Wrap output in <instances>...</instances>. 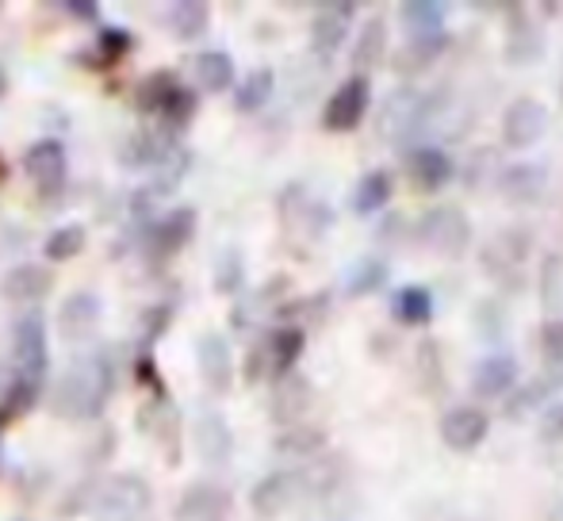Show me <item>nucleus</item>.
Listing matches in <instances>:
<instances>
[{
  "instance_id": "obj_1",
  "label": "nucleus",
  "mask_w": 563,
  "mask_h": 521,
  "mask_svg": "<svg viewBox=\"0 0 563 521\" xmlns=\"http://www.w3.org/2000/svg\"><path fill=\"white\" fill-rule=\"evenodd\" d=\"M108 391H112V376H108L104 361H81L62 376V384L51 395V407L62 418H92L100 414Z\"/></svg>"
},
{
  "instance_id": "obj_2",
  "label": "nucleus",
  "mask_w": 563,
  "mask_h": 521,
  "mask_svg": "<svg viewBox=\"0 0 563 521\" xmlns=\"http://www.w3.org/2000/svg\"><path fill=\"white\" fill-rule=\"evenodd\" d=\"M139 108L157 115V128L169 134L185 131L196 115V92L185 89L173 74H150L139 89Z\"/></svg>"
},
{
  "instance_id": "obj_3",
  "label": "nucleus",
  "mask_w": 563,
  "mask_h": 521,
  "mask_svg": "<svg viewBox=\"0 0 563 521\" xmlns=\"http://www.w3.org/2000/svg\"><path fill=\"white\" fill-rule=\"evenodd\" d=\"M307 345V334L299 326H276L268 337L253 345L250 361H245V380H284L296 368L299 353Z\"/></svg>"
},
{
  "instance_id": "obj_4",
  "label": "nucleus",
  "mask_w": 563,
  "mask_h": 521,
  "mask_svg": "<svg viewBox=\"0 0 563 521\" xmlns=\"http://www.w3.org/2000/svg\"><path fill=\"white\" fill-rule=\"evenodd\" d=\"M415 239L422 242L430 254L456 260V257H464L467 246H472V223H467V215L456 208V203H441V208L426 211L422 223L415 226Z\"/></svg>"
},
{
  "instance_id": "obj_5",
  "label": "nucleus",
  "mask_w": 563,
  "mask_h": 521,
  "mask_svg": "<svg viewBox=\"0 0 563 521\" xmlns=\"http://www.w3.org/2000/svg\"><path fill=\"white\" fill-rule=\"evenodd\" d=\"M150 507V487L139 476H115L100 484L92 514L100 521H139Z\"/></svg>"
},
{
  "instance_id": "obj_6",
  "label": "nucleus",
  "mask_w": 563,
  "mask_h": 521,
  "mask_svg": "<svg viewBox=\"0 0 563 521\" xmlns=\"http://www.w3.org/2000/svg\"><path fill=\"white\" fill-rule=\"evenodd\" d=\"M12 357L23 380H43L46 365H51V345H46V322L38 311H27L15 319L12 326Z\"/></svg>"
},
{
  "instance_id": "obj_7",
  "label": "nucleus",
  "mask_w": 563,
  "mask_h": 521,
  "mask_svg": "<svg viewBox=\"0 0 563 521\" xmlns=\"http://www.w3.org/2000/svg\"><path fill=\"white\" fill-rule=\"evenodd\" d=\"M529 250H533V239H529L521 226L498 231L495 239H487V246H483V268H487V276H495L498 284H514V288H518Z\"/></svg>"
},
{
  "instance_id": "obj_8",
  "label": "nucleus",
  "mask_w": 563,
  "mask_h": 521,
  "mask_svg": "<svg viewBox=\"0 0 563 521\" xmlns=\"http://www.w3.org/2000/svg\"><path fill=\"white\" fill-rule=\"evenodd\" d=\"M372 108V81L361 74H353L349 81H341L334 89V97L322 108V128L327 131H356L361 120Z\"/></svg>"
},
{
  "instance_id": "obj_9",
  "label": "nucleus",
  "mask_w": 563,
  "mask_h": 521,
  "mask_svg": "<svg viewBox=\"0 0 563 521\" xmlns=\"http://www.w3.org/2000/svg\"><path fill=\"white\" fill-rule=\"evenodd\" d=\"M23 169H27L31 185L38 188V192L46 196V200H54V196L66 188L69 180V157H66V146H62L58 138H43L35 142V146L23 154Z\"/></svg>"
},
{
  "instance_id": "obj_10",
  "label": "nucleus",
  "mask_w": 563,
  "mask_h": 521,
  "mask_svg": "<svg viewBox=\"0 0 563 521\" xmlns=\"http://www.w3.org/2000/svg\"><path fill=\"white\" fill-rule=\"evenodd\" d=\"M544 128H549V112L533 97L510 100V108L503 112V142L510 149H529L544 134Z\"/></svg>"
},
{
  "instance_id": "obj_11",
  "label": "nucleus",
  "mask_w": 563,
  "mask_h": 521,
  "mask_svg": "<svg viewBox=\"0 0 563 521\" xmlns=\"http://www.w3.org/2000/svg\"><path fill=\"white\" fill-rule=\"evenodd\" d=\"M441 441L452 448V453H472V448L483 445V437L490 433V414L479 407H452L441 414Z\"/></svg>"
},
{
  "instance_id": "obj_12",
  "label": "nucleus",
  "mask_w": 563,
  "mask_h": 521,
  "mask_svg": "<svg viewBox=\"0 0 563 521\" xmlns=\"http://www.w3.org/2000/svg\"><path fill=\"white\" fill-rule=\"evenodd\" d=\"M192 234H196V211L192 208H173L146 231V254L157 257V260L173 257L192 242Z\"/></svg>"
},
{
  "instance_id": "obj_13",
  "label": "nucleus",
  "mask_w": 563,
  "mask_h": 521,
  "mask_svg": "<svg viewBox=\"0 0 563 521\" xmlns=\"http://www.w3.org/2000/svg\"><path fill=\"white\" fill-rule=\"evenodd\" d=\"M230 518V491L219 484H192L177 502V514L173 521H227Z\"/></svg>"
},
{
  "instance_id": "obj_14",
  "label": "nucleus",
  "mask_w": 563,
  "mask_h": 521,
  "mask_svg": "<svg viewBox=\"0 0 563 521\" xmlns=\"http://www.w3.org/2000/svg\"><path fill=\"white\" fill-rule=\"evenodd\" d=\"M100 299L92 291H74V296L62 299L58 307V334L66 342H89L97 334V322H100Z\"/></svg>"
},
{
  "instance_id": "obj_15",
  "label": "nucleus",
  "mask_w": 563,
  "mask_h": 521,
  "mask_svg": "<svg viewBox=\"0 0 563 521\" xmlns=\"http://www.w3.org/2000/svg\"><path fill=\"white\" fill-rule=\"evenodd\" d=\"M356 4H322L311 20V46L319 58L338 54V46H345L349 27H353Z\"/></svg>"
},
{
  "instance_id": "obj_16",
  "label": "nucleus",
  "mask_w": 563,
  "mask_h": 521,
  "mask_svg": "<svg viewBox=\"0 0 563 521\" xmlns=\"http://www.w3.org/2000/svg\"><path fill=\"white\" fill-rule=\"evenodd\" d=\"M299 495H303V476H296V472H273V476H265L253 487L250 502L261 518H276V514H284Z\"/></svg>"
},
{
  "instance_id": "obj_17",
  "label": "nucleus",
  "mask_w": 563,
  "mask_h": 521,
  "mask_svg": "<svg viewBox=\"0 0 563 521\" xmlns=\"http://www.w3.org/2000/svg\"><path fill=\"white\" fill-rule=\"evenodd\" d=\"M426 112V97L418 89H395L391 97H387L384 104V115H379V134H387V138H407L410 131L418 128V120H422Z\"/></svg>"
},
{
  "instance_id": "obj_18",
  "label": "nucleus",
  "mask_w": 563,
  "mask_h": 521,
  "mask_svg": "<svg viewBox=\"0 0 563 521\" xmlns=\"http://www.w3.org/2000/svg\"><path fill=\"white\" fill-rule=\"evenodd\" d=\"M452 157L438 146H418L407 154V177L418 192H441L452 180Z\"/></svg>"
},
{
  "instance_id": "obj_19",
  "label": "nucleus",
  "mask_w": 563,
  "mask_h": 521,
  "mask_svg": "<svg viewBox=\"0 0 563 521\" xmlns=\"http://www.w3.org/2000/svg\"><path fill=\"white\" fill-rule=\"evenodd\" d=\"M518 388V361L510 353H490L472 368V391L479 399H503Z\"/></svg>"
},
{
  "instance_id": "obj_20",
  "label": "nucleus",
  "mask_w": 563,
  "mask_h": 521,
  "mask_svg": "<svg viewBox=\"0 0 563 521\" xmlns=\"http://www.w3.org/2000/svg\"><path fill=\"white\" fill-rule=\"evenodd\" d=\"M196 365H200V376L211 391H227L234 380V353H230L223 334H203L196 342Z\"/></svg>"
},
{
  "instance_id": "obj_21",
  "label": "nucleus",
  "mask_w": 563,
  "mask_h": 521,
  "mask_svg": "<svg viewBox=\"0 0 563 521\" xmlns=\"http://www.w3.org/2000/svg\"><path fill=\"white\" fill-rule=\"evenodd\" d=\"M188 77L200 92H227L234 89V58L227 51H200L188 58Z\"/></svg>"
},
{
  "instance_id": "obj_22",
  "label": "nucleus",
  "mask_w": 563,
  "mask_h": 521,
  "mask_svg": "<svg viewBox=\"0 0 563 521\" xmlns=\"http://www.w3.org/2000/svg\"><path fill=\"white\" fill-rule=\"evenodd\" d=\"M54 288V273L46 265H15L0 276V291L12 303H38Z\"/></svg>"
},
{
  "instance_id": "obj_23",
  "label": "nucleus",
  "mask_w": 563,
  "mask_h": 521,
  "mask_svg": "<svg viewBox=\"0 0 563 521\" xmlns=\"http://www.w3.org/2000/svg\"><path fill=\"white\" fill-rule=\"evenodd\" d=\"M544 180H549V173L541 165H529V162L506 165L498 173V192L506 196V203H533L544 192Z\"/></svg>"
},
{
  "instance_id": "obj_24",
  "label": "nucleus",
  "mask_w": 563,
  "mask_h": 521,
  "mask_svg": "<svg viewBox=\"0 0 563 521\" xmlns=\"http://www.w3.org/2000/svg\"><path fill=\"white\" fill-rule=\"evenodd\" d=\"M169 149H173V138H169V131L165 128H142V131H134L131 138H126V146H123V162L126 165H139V169H150V165H162L165 157H169Z\"/></svg>"
},
{
  "instance_id": "obj_25",
  "label": "nucleus",
  "mask_w": 563,
  "mask_h": 521,
  "mask_svg": "<svg viewBox=\"0 0 563 521\" xmlns=\"http://www.w3.org/2000/svg\"><path fill=\"white\" fill-rule=\"evenodd\" d=\"M196 437V453L203 456L208 464H223L230 461V448H234V437H230V425L223 422L219 414H200V422H196L192 430Z\"/></svg>"
},
{
  "instance_id": "obj_26",
  "label": "nucleus",
  "mask_w": 563,
  "mask_h": 521,
  "mask_svg": "<svg viewBox=\"0 0 563 521\" xmlns=\"http://www.w3.org/2000/svg\"><path fill=\"white\" fill-rule=\"evenodd\" d=\"M402 27H407L410 38H430V35H445V15L449 8L438 4V0H407L399 8Z\"/></svg>"
},
{
  "instance_id": "obj_27",
  "label": "nucleus",
  "mask_w": 563,
  "mask_h": 521,
  "mask_svg": "<svg viewBox=\"0 0 563 521\" xmlns=\"http://www.w3.org/2000/svg\"><path fill=\"white\" fill-rule=\"evenodd\" d=\"M449 46V35H430V38H407V46H399L395 51V69H399L402 77H415L422 74V69H430L433 62L445 54Z\"/></svg>"
},
{
  "instance_id": "obj_28",
  "label": "nucleus",
  "mask_w": 563,
  "mask_h": 521,
  "mask_svg": "<svg viewBox=\"0 0 563 521\" xmlns=\"http://www.w3.org/2000/svg\"><path fill=\"white\" fill-rule=\"evenodd\" d=\"M384 58H387V23L379 20V15H372V20L361 27V35H356V46H353V69L364 77L368 69H376Z\"/></svg>"
},
{
  "instance_id": "obj_29",
  "label": "nucleus",
  "mask_w": 563,
  "mask_h": 521,
  "mask_svg": "<svg viewBox=\"0 0 563 521\" xmlns=\"http://www.w3.org/2000/svg\"><path fill=\"white\" fill-rule=\"evenodd\" d=\"M387 200H391V177H387L384 169H372L356 180L353 196H349V208H353L356 215H376V211L387 208Z\"/></svg>"
},
{
  "instance_id": "obj_30",
  "label": "nucleus",
  "mask_w": 563,
  "mask_h": 521,
  "mask_svg": "<svg viewBox=\"0 0 563 521\" xmlns=\"http://www.w3.org/2000/svg\"><path fill=\"white\" fill-rule=\"evenodd\" d=\"M541 35H537L533 23L521 15V8H514V27L510 35H506V62L510 66H529V62L541 58Z\"/></svg>"
},
{
  "instance_id": "obj_31",
  "label": "nucleus",
  "mask_w": 563,
  "mask_h": 521,
  "mask_svg": "<svg viewBox=\"0 0 563 521\" xmlns=\"http://www.w3.org/2000/svg\"><path fill=\"white\" fill-rule=\"evenodd\" d=\"M307 407H311V384H307L303 376H284V380H276V399H273L276 422H296Z\"/></svg>"
},
{
  "instance_id": "obj_32",
  "label": "nucleus",
  "mask_w": 563,
  "mask_h": 521,
  "mask_svg": "<svg viewBox=\"0 0 563 521\" xmlns=\"http://www.w3.org/2000/svg\"><path fill=\"white\" fill-rule=\"evenodd\" d=\"M391 311H395V319L407 322V326H426V322L433 319L430 288H422V284H407V288H399L391 299Z\"/></svg>"
},
{
  "instance_id": "obj_33",
  "label": "nucleus",
  "mask_w": 563,
  "mask_h": 521,
  "mask_svg": "<svg viewBox=\"0 0 563 521\" xmlns=\"http://www.w3.org/2000/svg\"><path fill=\"white\" fill-rule=\"evenodd\" d=\"M165 23H169V31L180 38V43H196V38L208 31L211 12H208V4H196V0H188V4H173L169 15H165Z\"/></svg>"
},
{
  "instance_id": "obj_34",
  "label": "nucleus",
  "mask_w": 563,
  "mask_h": 521,
  "mask_svg": "<svg viewBox=\"0 0 563 521\" xmlns=\"http://www.w3.org/2000/svg\"><path fill=\"white\" fill-rule=\"evenodd\" d=\"M273 89H276L273 69H268V66L253 69L250 77H242V85H238V92H234L238 112H261V108L268 104V97H273Z\"/></svg>"
},
{
  "instance_id": "obj_35",
  "label": "nucleus",
  "mask_w": 563,
  "mask_h": 521,
  "mask_svg": "<svg viewBox=\"0 0 563 521\" xmlns=\"http://www.w3.org/2000/svg\"><path fill=\"white\" fill-rule=\"evenodd\" d=\"M387 276H391L387 260H379V257H361V260H356V265L345 273V296H372V291L384 288Z\"/></svg>"
},
{
  "instance_id": "obj_36",
  "label": "nucleus",
  "mask_w": 563,
  "mask_h": 521,
  "mask_svg": "<svg viewBox=\"0 0 563 521\" xmlns=\"http://www.w3.org/2000/svg\"><path fill=\"white\" fill-rule=\"evenodd\" d=\"M85 242H89L85 226L66 223V226H58V231H51V239L43 242V257L46 260H74L85 250Z\"/></svg>"
},
{
  "instance_id": "obj_37",
  "label": "nucleus",
  "mask_w": 563,
  "mask_h": 521,
  "mask_svg": "<svg viewBox=\"0 0 563 521\" xmlns=\"http://www.w3.org/2000/svg\"><path fill=\"white\" fill-rule=\"evenodd\" d=\"M549 391H556V384L549 380V376H537L533 384H518V388L510 391V402H506V418H526L533 407H541L544 399H549Z\"/></svg>"
},
{
  "instance_id": "obj_38",
  "label": "nucleus",
  "mask_w": 563,
  "mask_h": 521,
  "mask_svg": "<svg viewBox=\"0 0 563 521\" xmlns=\"http://www.w3.org/2000/svg\"><path fill=\"white\" fill-rule=\"evenodd\" d=\"M327 445V433L322 430H291V433H284L280 441H276V448L280 453H296V456H311V453H319V448Z\"/></svg>"
},
{
  "instance_id": "obj_39",
  "label": "nucleus",
  "mask_w": 563,
  "mask_h": 521,
  "mask_svg": "<svg viewBox=\"0 0 563 521\" xmlns=\"http://www.w3.org/2000/svg\"><path fill=\"white\" fill-rule=\"evenodd\" d=\"M541 291H544V303H549L552 311H560V303H563V257L552 254L549 260H544Z\"/></svg>"
},
{
  "instance_id": "obj_40",
  "label": "nucleus",
  "mask_w": 563,
  "mask_h": 521,
  "mask_svg": "<svg viewBox=\"0 0 563 521\" xmlns=\"http://www.w3.org/2000/svg\"><path fill=\"white\" fill-rule=\"evenodd\" d=\"M216 288L219 291H238L242 288V254L238 250H227L223 257H219V265H216Z\"/></svg>"
},
{
  "instance_id": "obj_41",
  "label": "nucleus",
  "mask_w": 563,
  "mask_h": 521,
  "mask_svg": "<svg viewBox=\"0 0 563 521\" xmlns=\"http://www.w3.org/2000/svg\"><path fill=\"white\" fill-rule=\"evenodd\" d=\"M97 46H100V62L112 66V62H119L126 51H131V35H126V31H104Z\"/></svg>"
},
{
  "instance_id": "obj_42",
  "label": "nucleus",
  "mask_w": 563,
  "mask_h": 521,
  "mask_svg": "<svg viewBox=\"0 0 563 521\" xmlns=\"http://www.w3.org/2000/svg\"><path fill=\"white\" fill-rule=\"evenodd\" d=\"M541 345H544V353H549V361H563V319L544 322Z\"/></svg>"
},
{
  "instance_id": "obj_43",
  "label": "nucleus",
  "mask_w": 563,
  "mask_h": 521,
  "mask_svg": "<svg viewBox=\"0 0 563 521\" xmlns=\"http://www.w3.org/2000/svg\"><path fill=\"white\" fill-rule=\"evenodd\" d=\"M483 322V334L487 337H498L503 334V314H498V307L495 303H483V307H475V326Z\"/></svg>"
},
{
  "instance_id": "obj_44",
  "label": "nucleus",
  "mask_w": 563,
  "mask_h": 521,
  "mask_svg": "<svg viewBox=\"0 0 563 521\" xmlns=\"http://www.w3.org/2000/svg\"><path fill=\"white\" fill-rule=\"evenodd\" d=\"M66 12H74L77 20H92V15H100V4H77V0H69V4H62Z\"/></svg>"
},
{
  "instance_id": "obj_45",
  "label": "nucleus",
  "mask_w": 563,
  "mask_h": 521,
  "mask_svg": "<svg viewBox=\"0 0 563 521\" xmlns=\"http://www.w3.org/2000/svg\"><path fill=\"white\" fill-rule=\"evenodd\" d=\"M549 430H563V407L549 410Z\"/></svg>"
},
{
  "instance_id": "obj_46",
  "label": "nucleus",
  "mask_w": 563,
  "mask_h": 521,
  "mask_svg": "<svg viewBox=\"0 0 563 521\" xmlns=\"http://www.w3.org/2000/svg\"><path fill=\"white\" fill-rule=\"evenodd\" d=\"M8 92V74H4V66H0V97Z\"/></svg>"
}]
</instances>
